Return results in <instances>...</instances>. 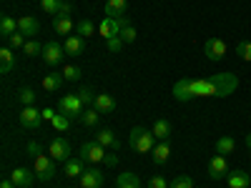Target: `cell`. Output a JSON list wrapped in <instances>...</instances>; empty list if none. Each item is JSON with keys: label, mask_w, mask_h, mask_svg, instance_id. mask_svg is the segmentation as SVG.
I'll list each match as a JSON object with an SVG mask.
<instances>
[{"label": "cell", "mask_w": 251, "mask_h": 188, "mask_svg": "<svg viewBox=\"0 0 251 188\" xmlns=\"http://www.w3.org/2000/svg\"><path fill=\"white\" fill-rule=\"evenodd\" d=\"M239 88V75L234 73H216L208 78H181L174 86V98L186 103L191 98H226Z\"/></svg>", "instance_id": "1"}, {"label": "cell", "mask_w": 251, "mask_h": 188, "mask_svg": "<svg viewBox=\"0 0 251 188\" xmlns=\"http://www.w3.org/2000/svg\"><path fill=\"white\" fill-rule=\"evenodd\" d=\"M128 143L138 153H151L156 148V136H153V131H146V128H141V125H136V128L131 131Z\"/></svg>", "instance_id": "2"}, {"label": "cell", "mask_w": 251, "mask_h": 188, "mask_svg": "<svg viewBox=\"0 0 251 188\" xmlns=\"http://www.w3.org/2000/svg\"><path fill=\"white\" fill-rule=\"evenodd\" d=\"M131 25V20L121 15V18H103L100 20V25H98V35L103 40H111V38H118L123 28H128Z\"/></svg>", "instance_id": "3"}, {"label": "cell", "mask_w": 251, "mask_h": 188, "mask_svg": "<svg viewBox=\"0 0 251 188\" xmlns=\"http://www.w3.org/2000/svg\"><path fill=\"white\" fill-rule=\"evenodd\" d=\"M83 111H86V108H83V100H80V95H78V93L63 95V98L58 100V113L68 116L71 120H73V118H80V113H83Z\"/></svg>", "instance_id": "4"}, {"label": "cell", "mask_w": 251, "mask_h": 188, "mask_svg": "<svg viewBox=\"0 0 251 188\" xmlns=\"http://www.w3.org/2000/svg\"><path fill=\"white\" fill-rule=\"evenodd\" d=\"M66 46H60L58 40H48V43L43 46V63L46 66H60L63 60H66Z\"/></svg>", "instance_id": "5"}, {"label": "cell", "mask_w": 251, "mask_h": 188, "mask_svg": "<svg viewBox=\"0 0 251 188\" xmlns=\"http://www.w3.org/2000/svg\"><path fill=\"white\" fill-rule=\"evenodd\" d=\"M80 158L86 163H91V165L103 163V161H106V148H103L100 143H96V141H86L80 145Z\"/></svg>", "instance_id": "6"}, {"label": "cell", "mask_w": 251, "mask_h": 188, "mask_svg": "<svg viewBox=\"0 0 251 188\" xmlns=\"http://www.w3.org/2000/svg\"><path fill=\"white\" fill-rule=\"evenodd\" d=\"M18 123L28 131H35V128H40V123H43V111H38L35 106H25L18 116Z\"/></svg>", "instance_id": "7"}, {"label": "cell", "mask_w": 251, "mask_h": 188, "mask_svg": "<svg viewBox=\"0 0 251 188\" xmlns=\"http://www.w3.org/2000/svg\"><path fill=\"white\" fill-rule=\"evenodd\" d=\"M35 176L38 181H50L55 176V161L50 156H35Z\"/></svg>", "instance_id": "8"}, {"label": "cell", "mask_w": 251, "mask_h": 188, "mask_svg": "<svg viewBox=\"0 0 251 188\" xmlns=\"http://www.w3.org/2000/svg\"><path fill=\"white\" fill-rule=\"evenodd\" d=\"M226 43L221 38H208L206 40V46H203V53H206V58L208 60H214V63H219V60H224L226 58Z\"/></svg>", "instance_id": "9"}, {"label": "cell", "mask_w": 251, "mask_h": 188, "mask_svg": "<svg viewBox=\"0 0 251 188\" xmlns=\"http://www.w3.org/2000/svg\"><path fill=\"white\" fill-rule=\"evenodd\" d=\"M71 153H73V148H71V143L66 141V138H53L50 141V156H53V161L58 163H66L68 158H71Z\"/></svg>", "instance_id": "10"}, {"label": "cell", "mask_w": 251, "mask_h": 188, "mask_svg": "<svg viewBox=\"0 0 251 188\" xmlns=\"http://www.w3.org/2000/svg\"><path fill=\"white\" fill-rule=\"evenodd\" d=\"M208 178H214V181H221L228 176V163H226V156H214L211 161H208Z\"/></svg>", "instance_id": "11"}, {"label": "cell", "mask_w": 251, "mask_h": 188, "mask_svg": "<svg viewBox=\"0 0 251 188\" xmlns=\"http://www.w3.org/2000/svg\"><path fill=\"white\" fill-rule=\"evenodd\" d=\"M35 178H38V176H35V171L25 168V165H20V168H15V171L10 173V181H13L18 188H30Z\"/></svg>", "instance_id": "12"}, {"label": "cell", "mask_w": 251, "mask_h": 188, "mask_svg": "<svg viewBox=\"0 0 251 188\" xmlns=\"http://www.w3.org/2000/svg\"><path fill=\"white\" fill-rule=\"evenodd\" d=\"M78 181H80V188H100V186H103V173L93 165V168L83 171V176H80Z\"/></svg>", "instance_id": "13"}, {"label": "cell", "mask_w": 251, "mask_h": 188, "mask_svg": "<svg viewBox=\"0 0 251 188\" xmlns=\"http://www.w3.org/2000/svg\"><path fill=\"white\" fill-rule=\"evenodd\" d=\"M18 30L23 33L25 38H35L40 33V23L35 18H30V15H23V18H18Z\"/></svg>", "instance_id": "14"}, {"label": "cell", "mask_w": 251, "mask_h": 188, "mask_svg": "<svg viewBox=\"0 0 251 188\" xmlns=\"http://www.w3.org/2000/svg\"><path fill=\"white\" fill-rule=\"evenodd\" d=\"M93 108H96L100 116H108V113L116 111V100H113V95H108V93H98L96 100H93Z\"/></svg>", "instance_id": "15"}, {"label": "cell", "mask_w": 251, "mask_h": 188, "mask_svg": "<svg viewBox=\"0 0 251 188\" xmlns=\"http://www.w3.org/2000/svg\"><path fill=\"white\" fill-rule=\"evenodd\" d=\"M83 171H86V161L83 158H68L66 163H63V173H66L68 178H80Z\"/></svg>", "instance_id": "16"}, {"label": "cell", "mask_w": 251, "mask_h": 188, "mask_svg": "<svg viewBox=\"0 0 251 188\" xmlns=\"http://www.w3.org/2000/svg\"><path fill=\"white\" fill-rule=\"evenodd\" d=\"M226 183H228V188H249L251 186V173H246V171H228Z\"/></svg>", "instance_id": "17"}, {"label": "cell", "mask_w": 251, "mask_h": 188, "mask_svg": "<svg viewBox=\"0 0 251 188\" xmlns=\"http://www.w3.org/2000/svg\"><path fill=\"white\" fill-rule=\"evenodd\" d=\"M53 30L58 35H71L75 30V23L71 20V15H58V18H53Z\"/></svg>", "instance_id": "18"}, {"label": "cell", "mask_w": 251, "mask_h": 188, "mask_svg": "<svg viewBox=\"0 0 251 188\" xmlns=\"http://www.w3.org/2000/svg\"><path fill=\"white\" fill-rule=\"evenodd\" d=\"M96 143H100L103 148H111V151H118V138L113 136V131H108V128H100L98 133H96Z\"/></svg>", "instance_id": "19"}, {"label": "cell", "mask_w": 251, "mask_h": 188, "mask_svg": "<svg viewBox=\"0 0 251 188\" xmlns=\"http://www.w3.org/2000/svg\"><path fill=\"white\" fill-rule=\"evenodd\" d=\"M169 156H171V145H169V141L156 143V148L151 151V158H153L156 165H163L166 161H169Z\"/></svg>", "instance_id": "20"}, {"label": "cell", "mask_w": 251, "mask_h": 188, "mask_svg": "<svg viewBox=\"0 0 251 188\" xmlns=\"http://www.w3.org/2000/svg\"><path fill=\"white\" fill-rule=\"evenodd\" d=\"M63 46H66V53H68V55H80L83 48H86V38H80V35H68Z\"/></svg>", "instance_id": "21"}, {"label": "cell", "mask_w": 251, "mask_h": 188, "mask_svg": "<svg viewBox=\"0 0 251 188\" xmlns=\"http://www.w3.org/2000/svg\"><path fill=\"white\" fill-rule=\"evenodd\" d=\"M153 136H156V141H169L171 138V123L166 120V118H158L156 123H153Z\"/></svg>", "instance_id": "22"}, {"label": "cell", "mask_w": 251, "mask_h": 188, "mask_svg": "<svg viewBox=\"0 0 251 188\" xmlns=\"http://www.w3.org/2000/svg\"><path fill=\"white\" fill-rule=\"evenodd\" d=\"M234 151H236V143H234L231 136H221V138H216V153H219V156H231Z\"/></svg>", "instance_id": "23"}, {"label": "cell", "mask_w": 251, "mask_h": 188, "mask_svg": "<svg viewBox=\"0 0 251 188\" xmlns=\"http://www.w3.org/2000/svg\"><path fill=\"white\" fill-rule=\"evenodd\" d=\"M15 70V53L10 48H3L0 50V73H10Z\"/></svg>", "instance_id": "24"}, {"label": "cell", "mask_w": 251, "mask_h": 188, "mask_svg": "<svg viewBox=\"0 0 251 188\" xmlns=\"http://www.w3.org/2000/svg\"><path fill=\"white\" fill-rule=\"evenodd\" d=\"M63 73H48V75H43V91H48V93H53V91H58L60 86H63Z\"/></svg>", "instance_id": "25"}, {"label": "cell", "mask_w": 251, "mask_h": 188, "mask_svg": "<svg viewBox=\"0 0 251 188\" xmlns=\"http://www.w3.org/2000/svg\"><path fill=\"white\" fill-rule=\"evenodd\" d=\"M75 35H80V38H91V35H96V25H93V20L80 18L78 23H75Z\"/></svg>", "instance_id": "26"}, {"label": "cell", "mask_w": 251, "mask_h": 188, "mask_svg": "<svg viewBox=\"0 0 251 188\" xmlns=\"http://www.w3.org/2000/svg\"><path fill=\"white\" fill-rule=\"evenodd\" d=\"M121 15H126V0H108L106 18H121Z\"/></svg>", "instance_id": "27"}, {"label": "cell", "mask_w": 251, "mask_h": 188, "mask_svg": "<svg viewBox=\"0 0 251 188\" xmlns=\"http://www.w3.org/2000/svg\"><path fill=\"white\" fill-rule=\"evenodd\" d=\"M13 33H18V20H13L10 15H3V18H0V35L10 38Z\"/></svg>", "instance_id": "28"}, {"label": "cell", "mask_w": 251, "mask_h": 188, "mask_svg": "<svg viewBox=\"0 0 251 188\" xmlns=\"http://www.w3.org/2000/svg\"><path fill=\"white\" fill-rule=\"evenodd\" d=\"M116 186L118 188H141V181H138L136 173H121L116 178Z\"/></svg>", "instance_id": "29"}, {"label": "cell", "mask_w": 251, "mask_h": 188, "mask_svg": "<svg viewBox=\"0 0 251 188\" xmlns=\"http://www.w3.org/2000/svg\"><path fill=\"white\" fill-rule=\"evenodd\" d=\"M83 125H88V128H93V125H98V120H100V113L96 111V108H86L80 113V118H78Z\"/></svg>", "instance_id": "30"}, {"label": "cell", "mask_w": 251, "mask_h": 188, "mask_svg": "<svg viewBox=\"0 0 251 188\" xmlns=\"http://www.w3.org/2000/svg\"><path fill=\"white\" fill-rule=\"evenodd\" d=\"M25 43H28V40H25V35L20 33V30H18V33H13L10 38H5V48H10V50H18V48H23Z\"/></svg>", "instance_id": "31"}, {"label": "cell", "mask_w": 251, "mask_h": 188, "mask_svg": "<svg viewBox=\"0 0 251 188\" xmlns=\"http://www.w3.org/2000/svg\"><path fill=\"white\" fill-rule=\"evenodd\" d=\"M60 5H63V0H40V8H43V13L48 15H58L60 13Z\"/></svg>", "instance_id": "32"}, {"label": "cell", "mask_w": 251, "mask_h": 188, "mask_svg": "<svg viewBox=\"0 0 251 188\" xmlns=\"http://www.w3.org/2000/svg\"><path fill=\"white\" fill-rule=\"evenodd\" d=\"M236 55L246 63H251V40H239L236 43Z\"/></svg>", "instance_id": "33"}, {"label": "cell", "mask_w": 251, "mask_h": 188, "mask_svg": "<svg viewBox=\"0 0 251 188\" xmlns=\"http://www.w3.org/2000/svg\"><path fill=\"white\" fill-rule=\"evenodd\" d=\"M50 123H53V128H55L58 133H66V131L71 128V118H68V116H63V113H58Z\"/></svg>", "instance_id": "34"}, {"label": "cell", "mask_w": 251, "mask_h": 188, "mask_svg": "<svg viewBox=\"0 0 251 188\" xmlns=\"http://www.w3.org/2000/svg\"><path fill=\"white\" fill-rule=\"evenodd\" d=\"M23 53H25V55H30V58H35V55H43V46H40L35 38H30L28 43L23 46Z\"/></svg>", "instance_id": "35"}, {"label": "cell", "mask_w": 251, "mask_h": 188, "mask_svg": "<svg viewBox=\"0 0 251 188\" xmlns=\"http://www.w3.org/2000/svg\"><path fill=\"white\" fill-rule=\"evenodd\" d=\"M169 188H194V178L191 176H176L169 183Z\"/></svg>", "instance_id": "36"}, {"label": "cell", "mask_w": 251, "mask_h": 188, "mask_svg": "<svg viewBox=\"0 0 251 188\" xmlns=\"http://www.w3.org/2000/svg\"><path fill=\"white\" fill-rule=\"evenodd\" d=\"M18 100L23 103V106H33V103H35V93L30 88H20L18 91Z\"/></svg>", "instance_id": "37"}, {"label": "cell", "mask_w": 251, "mask_h": 188, "mask_svg": "<svg viewBox=\"0 0 251 188\" xmlns=\"http://www.w3.org/2000/svg\"><path fill=\"white\" fill-rule=\"evenodd\" d=\"M60 73H63V78H66V80H73V83L80 80V68L78 66H63Z\"/></svg>", "instance_id": "38"}, {"label": "cell", "mask_w": 251, "mask_h": 188, "mask_svg": "<svg viewBox=\"0 0 251 188\" xmlns=\"http://www.w3.org/2000/svg\"><path fill=\"white\" fill-rule=\"evenodd\" d=\"M78 95H80V100H83V106H93L96 95H93V91H91V88H80V91H78Z\"/></svg>", "instance_id": "39"}, {"label": "cell", "mask_w": 251, "mask_h": 188, "mask_svg": "<svg viewBox=\"0 0 251 188\" xmlns=\"http://www.w3.org/2000/svg\"><path fill=\"white\" fill-rule=\"evenodd\" d=\"M118 38L123 40V43H133V40H136V28H133V25H128V28H123Z\"/></svg>", "instance_id": "40"}, {"label": "cell", "mask_w": 251, "mask_h": 188, "mask_svg": "<svg viewBox=\"0 0 251 188\" xmlns=\"http://www.w3.org/2000/svg\"><path fill=\"white\" fill-rule=\"evenodd\" d=\"M106 46H108V50H111V53H118L126 43H123L121 38H111V40H106Z\"/></svg>", "instance_id": "41"}, {"label": "cell", "mask_w": 251, "mask_h": 188, "mask_svg": "<svg viewBox=\"0 0 251 188\" xmlns=\"http://www.w3.org/2000/svg\"><path fill=\"white\" fill-rule=\"evenodd\" d=\"M149 188H169V183H166L163 176H153V178L149 181Z\"/></svg>", "instance_id": "42"}, {"label": "cell", "mask_w": 251, "mask_h": 188, "mask_svg": "<svg viewBox=\"0 0 251 188\" xmlns=\"http://www.w3.org/2000/svg\"><path fill=\"white\" fill-rule=\"evenodd\" d=\"M28 153H30L33 158H35V156H40V153H43V145H40L38 141H30V143H28Z\"/></svg>", "instance_id": "43"}, {"label": "cell", "mask_w": 251, "mask_h": 188, "mask_svg": "<svg viewBox=\"0 0 251 188\" xmlns=\"http://www.w3.org/2000/svg\"><path fill=\"white\" fill-rule=\"evenodd\" d=\"M118 156L116 153H106V161H103V163H106V165H111V168H116V165H118Z\"/></svg>", "instance_id": "44"}, {"label": "cell", "mask_w": 251, "mask_h": 188, "mask_svg": "<svg viewBox=\"0 0 251 188\" xmlns=\"http://www.w3.org/2000/svg\"><path fill=\"white\" fill-rule=\"evenodd\" d=\"M71 10H73L71 3H68V0H63V5H60V13H58V15H71ZM58 15H55V18H58Z\"/></svg>", "instance_id": "45"}, {"label": "cell", "mask_w": 251, "mask_h": 188, "mask_svg": "<svg viewBox=\"0 0 251 188\" xmlns=\"http://www.w3.org/2000/svg\"><path fill=\"white\" fill-rule=\"evenodd\" d=\"M55 118V111L53 108H43V120H53Z\"/></svg>", "instance_id": "46"}, {"label": "cell", "mask_w": 251, "mask_h": 188, "mask_svg": "<svg viewBox=\"0 0 251 188\" xmlns=\"http://www.w3.org/2000/svg\"><path fill=\"white\" fill-rule=\"evenodd\" d=\"M0 188H18V186H15V183H13L10 178H5L3 183H0Z\"/></svg>", "instance_id": "47"}, {"label": "cell", "mask_w": 251, "mask_h": 188, "mask_svg": "<svg viewBox=\"0 0 251 188\" xmlns=\"http://www.w3.org/2000/svg\"><path fill=\"white\" fill-rule=\"evenodd\" d=\"M246 148H249V151H251V133H249V136H246Z\"/></svg>", "instance_id": "48"}, {"label": "cell", "mask_w": 251, "mask_h": 188, "mask_svg": "<svg viewBox=\"0 0 251 188\" xmlns=\"http://www.w3.org/2000/svg\"><path fill=\"white\" fill-rule=\"evenodd\" d=\"M249 120H251V116H249Z\"/></svg>", "instance_id": "49"}]
</instances>
